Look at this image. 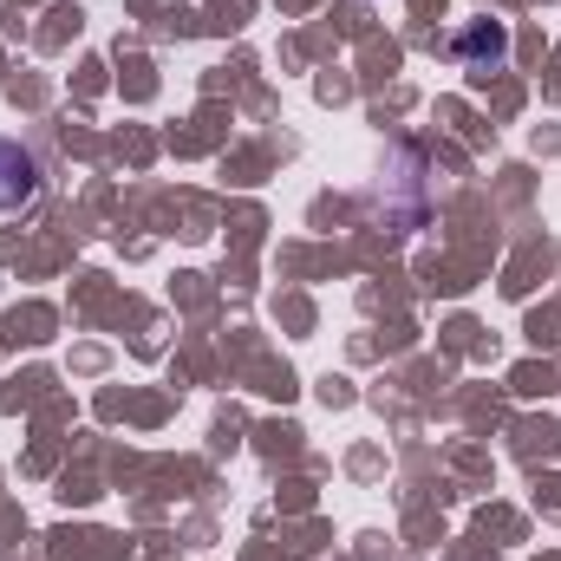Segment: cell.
<instances>
[{"label":"cell","mask_w":561,"mask_h":561,"mask_svg":"<svg viewBox=\"0 0 561 561\" xmlns=\"http://www.w3.org/2000/svg\"><path fill=\"white\" fill-rule=\"evenodd\" d=\"M39 203V157L20 138H0V216Z\"/></svg>","instance_id":"1"},{"label":"cell","mask_w":561,"mask_h":561,"mask_svg":"<svg viewBox=\"0 0 561 561\" xmlns=\"http://www.w3.org/2000/svg\"><path fill=\"white\" fill-rule=\"evenodd\" d=\"M457 53H463L470 72L503 66V59H510V33H503V20H477V26H463V33H457Z\"/></svg>","instance_id":"2"}]
</instances>
